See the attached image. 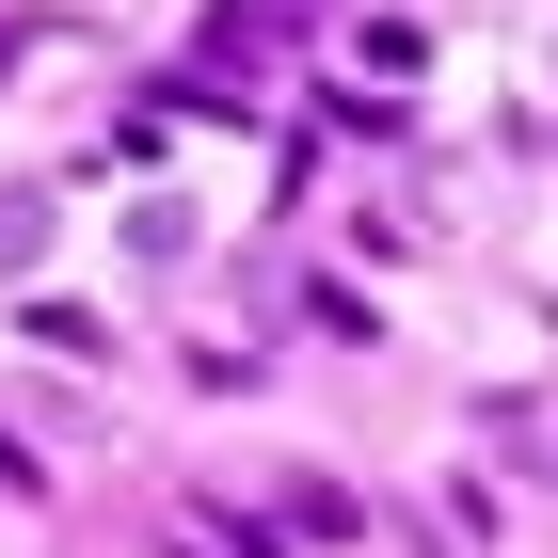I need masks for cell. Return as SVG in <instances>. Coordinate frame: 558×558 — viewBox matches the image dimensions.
<instances>
[{"label": "cell", "mask_w": 558, "mask_h": 558, "mask_svg": "<svg viewBox=\"0 0 558 558\" xmlns=\"http://www.w3.org/2000/svg\"><path fill=\"white\" fill-rule=\"evenodd\" d=\"M48 256V208H33V192H0V271H33Z\"/></svg>", "instance_id": "1"}]
</instances>
